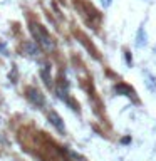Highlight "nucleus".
Here are the masks:
<instances>
[{
    "instance_id": "f257e3e1",
    "label": "nucleus",
    "mask_w": 156,
    "mask_h": 161,
    "mask_svg": "<svg viewBox=\"0 0 156 161\" xmlns=\"http://www.w3.org/2000/svg\"><path fill=\"white\" fill-rule=\"evenodd\" d=\"M35 35L40 39V44L44 45V47H47V49H52L54 47V42H52V39L47 35V32L42 29H39V25H37V29H35Z\"/></svg>"
},
{
    "instance_id": "f03ea898",
    "label": "nucleus",
    "mask_w": 156,
    "mask_h": 161,
    "mask_svg": "<svg viewBox=\"0 0 156 161\" xmlns=\"http://www.w3.org/2000/svg\"><path fill=\"white\" fill-rule=\"evenodd\" d=\"M146 44H148V35H146V30H144V27H139L138 29V34H136L134 45L138 49H143V47H146Z\"/></svg>"
},
{
    "instance_id": "7ed1b4c3",
    "label": "nucleus",
    "mask_w": 156,
    "mask_h": 161,
    "mask_svg": "<svg viewBox=\"0 0 156 161\" xmlns=\"http://www.w3.org/2000/svg\"><path fill=\"white\" fill-rule=\"evenodd\" d=\"M49 119H50V123H52L55 128L60 131V133H64V129H65L64 123H62V119H60V116L57 113H54V111H52V113H49Z\"/></svg>"
},
{
    "instance_id": "20e7f679",
    "label": "nucleus",
    "mask_w": 156,
    "mask_h": 161,
    "mask_svg": "<svg viewBox=\"0 0 156 161\" xmlns=\"http://www.w3.org/2000/svg\"><path fill=\"white\" fill-rule=\"evenodd\" d=\"M144 75V82H146V87H148L149 91H153V92H156V77L153 74H149L148 70H144L143 72Z\"/></svg>"
},
{
    "instance_id": "39448f33",
    "label": "nucleus",
    "mask_w": 156,
    "mask_h": 161,
    "mask_svg": "<svg viewBox=\"0 0 156 161\" xmlns=\"http://www.w3.org/2000/svg\"><path fill=\"white\" fill-rule=\"evenodd\" d=\"M29 97L32 99L35 104H39V106H42V104L45 103V101H44V96L40 94L39 91H35V89H30V91H29Z\"/></svg>"
},
{
    "instance_id": "423d86ee",
    "label": "nucleus",
    "mask_w": 156,
    "mask_h": 161,
    "mask_svg": "<svg viewBox=\"0 0 156 161\" xmlns=\"http://www.w3.org/2000/svg\"><path fill=\"white\" fill-rule=\"evenodd\" d=\"M67 153H69V156H72V158H74L75 161H82V158H81V156H79L77 153H74V151H70V149H69Z\"/></svg>"
},
{
    "instance_id": "0eeeda50",
    "label": "nucleus",
    "mask_w": 156,
    "mask_h": 161,
    "mask_svg": "<svg viewBox=\"0 0 156 161\" xmlns=\"http://www.w3.org/2000/svg\"><path fill=\"white\" fill-rule=\"evenodd\" d=\"M111 2H113V0H101V3H103V7H104V8H108L109 5H111Z\"/></svg>"
}]
</instances>
